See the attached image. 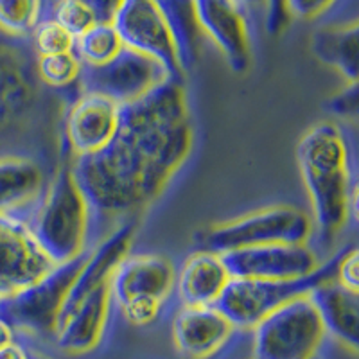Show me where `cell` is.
<instances>
[{
	"label": "cell",
	"instance_id": "obj_1",
	"mask_svg": "<svg viewBox=\"0 0 359 359\" xmlns=\"http://www.w3.org/2000/svg\"><path fill=\"white\" fill-rule=\"evenodd\" d=\"M194 126L184 79L169 78L121 107L114 139L104 149L70 160L90 210V246L151 207L184 168Z\"/></svg>",
	"mask_w": 359,
	"mask_h": 359
},
{
	"label": "cell",
	"instance_id": "obj_2",
	"mask_svg": "<svg viewBox=\"0 0 359 359\" xmlns=\"http://www.w3.org/2000/svg\"><path fill=\"white\" fill-rule=\"evenodd\" d=\"M29 38L0 33V160L33 158L50 175L69 163L63 117L72 99L41 83Z\"/></svg>",
	"mask_w": 359,
	"mask_h": 359
},
{
	"label": "cell",
	"instance_id": "obj_3",
	"mask_svg": "<svg viewBox=\"0 0 359 359\" xmlns=\"http://www.w3.org/2000/svg\"><path fill=\"white\" fill-rule=\"evenodd\" d=\"M297 160L313 205L314 245L327 252L358 216V178L347 137L331 121L314 124L298 142Z\"/></svg>",
	"mask_w": 359,
	"mask_h": 359
},
{
	"label": "cell",
	"instance_id": "obj_4",
	"mask_svg": "<svg viewBox=\"0 0 359 359\" xmlns=\"http://www.w3.org/2000/svg\"><path fill=\"white\" fill-rule=\"evenodd\" d=\"M25 223L54 266L88 252V203L74 178L70 162L54 172Z\"/></svg>",
	"mask_w": 359,
	"mask_h": 359
},
{
	"label": "cell",
	"instance_id": "obj_5",
	"mask_svg": "<svg viewBox=\"0 0 359 359\" xmlns=\"http://www.w3.org/2000/svg\"><path fill=\"white\" fill-rule=\"evenodd\" d=\"M347 246L339 248L331 259L323 261L314 273L300 278L280 280H255V278H230L229 286L217 300L216 307L229 318L237 331L250 332L269 313L304 297L314 286L336 277V268Z\"/></svg>",
	"mask_w": 359,
	"mask_h": 359
},
{
	"label": "cell",
	"instance_id": "obj_6",
	"mask_svg": "<svg viewBox=\"0 0 359 359\" xmlns=\"http://www.w3.org/2000/svg\"><path fill=\"white\" fill-rule=\"evenodd\" d=\"M313 237V221L304 210L290 205H273L229 223L214 224L196 233L198 250L226 253L252 246L307 245Z\"/></svg>",
	"mask_w": 359,
	"mask_h": 359
},
{
	"label": "cell",
	"instance_id": "obj_7",
	"mask_svg": "<svg viewBox=\"0 0 359 359\" xmlns=\"http://www.w3.org/2000/svg\"><path fill=\"white\" fill-rule=\"evenodd\" d=\"M250 332L253 359H314L329 338L309 293L269 313Z\"/></svg>",
	"mask_w": 359,
	"mask_h": 359
},
{
	"label": "cell",
	"instance_id": "obj_8",
	"mask_svg": "<svg viewBox=\"0 0 359 359\" xmlns=\"http://www.w3.org/2000/svg\"><path fill=\"white\" fill-rule=\"evenodd\" d=\"M86 253L88 252L72 261L54 266L45 277L20 293L2 298L0 316L8 320L17 332L54 336L67 294L85 262Z\"/></svg>",
	"mask_w": 359,
	"mask_h": 359
},
{
	"label": "cell",
	"instance_id": "obj_9",
	"mask_svg": "<svg viewBox=\"0 0 359 359\" xmlns=\"http://www.w3.org/2000/svg\"><path fill=\"white\" fill-rule=\"evenodd\" d=\"M171 76L163 65L146 54L123 47L121 53L102 65L81 67L79 94H97L118 107L144 97Z\"/></svg>",
	"mask_w": 359,
	"mask_h": 359
},
{
	"label": "cell",
	"instance_id": "obj_10",
	"mask_svg": "<svg viewBox=\"0 0 359 359\" xmlns=\"http://www.w3.org/2000/svg\"><path fill=\"white\" fill-rule=\"evenodd\" d=\"M53 268L27 223L0 214V300L24 291Z\"/></svg>",
	"mask_w": 359,
	"mask_h": 359
},
{
	"label": "cell",
	"instance_id": "obj_11",
	"mask_svg": "<svg viewBox=\"0 0 359 359\" xmlns=\"http://www.w3.org/2000/svg\"><path fill=\"white\" fill-rule=\"evenodd\" d=\"M111 24L124 47L160 62L171 78L184 79L168 25L153 0H123Z\"/></svg>",
	"mask_w": 359,
	"mask_h": 359
},
{
	"label": "cell",
	"instance_id": "obj_12",
	"mask_svg": "<svg viewBox=\"0 0 359 359\" xmlns=\"http://www.w3.org/2000/svg\"><path fill=\"white\" fill-rule=\"evenodd\" d=\"M221 259L232 278H255V280L307 277L322 264L316 252L307 245H286V243L233 250V252L221 253Z\"/></svg>",
	"mask_w": 359,
	"mask_h": 359
},
{
	"label": "cell",
	"instance_id": "obj_13",
	"mask_svg": "<svg viewBox=\"0 0 359 359\" xmlns=\"http://www.w3.org/2000/svg\"><path fill=\"white\" fill-rule=\"evenodd\" d=\"M121 107L97 94H79L63 117V137L70 158L101 151L114 139Z\"/></svg>",
	"mask_w": 359,
	"mask_h": 359
},
{
	"label": "cell",
	"instance_id": "obj_14",
	"mask_svg": "<svg viewBox=\"0 0 359 359\" xmlns=\"http://www.w3.org/2000/svg\"><path fill=\"white\" fill-rule=\"evenodd\" d=\"M200 27L236 74H245L252 63L248 22L239 0H194Z\"/></svg>",
	"mask_w": 359,
	"mask_h": 359
},
{
	"label": "cell",
	"instance_id": "obj_15",
	"mask_svg": "<svg viewBox=\"0 0 359 359\" xmlns=\"http://www.w3.org/2000/svg\"><path fill=\"white\" fill-rule=\"evenodd\" d=\"M239 332L216 306L180 307L172 318V343L185 359H212Z\"/></svg>",
	"mask_w": 359,
	"mask_h": 359
},
{
	"label": "cell",
	"instance_id": "obj_16",
	"mask_svg": "<svg viewBox=\"0 0 359 359\" xmlns=\"http://www.w3.org/2000/svg\"><path fill=\"white\" fill-rule=\"evenodd\" d=\"M111 306L110 282L81 298L57 320L54 332L57 348L67 354H86L94 351L107 331Z\"/></svg>",
	"mask_w": 359,
	"mask_h": 359
},
{
	"label": "cell",
	"instance_id": "obj_17",
	"mask_svg": "<svg viewBox=\"0 0 359 359\" xmlns=\"http://www.w3.org/2000/svg\"><path fill=\"white\" fill-rule=\"evenodd\" d=\"M176 268L168 257L155 253H128L110 278L114 306L133 297H153L168 302L175 291Z\"/></svg>",
	"mask_w": 359,
	"mask_h": 359
},
{
	"label": "cell",
	"instance_id": "obj_18",
	"mask_svg": "<svg viewBox=\"0 0 359 359\" xmlns=\"http://www.w3.org/2000/svg\"><path fill=\"white\" fill-rule=\"evenodd\" d=\"M135 237V223H124L111 230L108 236H104L94 248H90L86 253V259L79 269L78 277L70 287L67 300L63 304V309L60 313V318L67 311L72 309L76 304L85 298L86 294L97 290L99 286L110 282L115 268L130 253V246Z\"/></svg>",
	"mask_w": 359,
	"mask_h": 359
},
{
	"label": "cell",
	"instance_id": "obj_19",
	"mask_svg": "<svg viewBox=\"0 0 359 359\" xmlns=\"http://www.w3.org/2000/svg\"><path fill=\"white\" fill-rule=\"evenodd\" d=\"M230 278L219 253L196 250L176 269L175 293L184 307L216 306Z\"/></svg>",
	"mask_w": 359,
	"mask_h": 359
},
{
	"label": "cell",
	"instance_id": "obj_20",
	"mask_svg": "<svg viewBox=\"0 0 359 359\" xmlns=\"http://www.w3.org/2000/svg\"><path fill=\"white\" fill-rule=\"evenodd\" d=\"M50 178L53 175L33 158L0 160V214L27 219Z\"/></svg>",
	"mask_w": 359,
	"mask_h": 359
},
{
	"label": "cell",
	"instance_id": "obj_21",
	"mask_svg": "<svg viewBox=\"0 0 359 359\" xmlns=\"http://www.w3.org/2000/svg\"><path fill=\"white\" fill-rule=\"evenodd\" d=\"M327 336L343 347L358 351L359 339V293L341 286L336 278L325 280L309 291Z\"/></svg>",
	"mask_w": 359,
	"mask_h": 359
},
{
	"label": "cell",
	"instance_id": "obj_22",
	"mask_svg": "<svg viewBox=\"0 0 359 359\" xmlns=\"http://www.w3.org/2000/svg\"><path fill=\"white\" fill-rule=\"evenodd\" d=\"M172 38L176 60L182 72H187L200 60L203 31L200 27L194 0H153Z\"/></svg>",
	"mask_w": 359,
	"mask_h": 359
},
{
	"label": "cell",
	"instance_id": "obj_23",
	"mask_svg": "<svg viewBox=\"0 0 359 359\" xmlns=\"http://www.w3.org/2000/svg\"><path fill=\"white\" fill-rule=\"evenodd\" d=\"M311 49L320 62L338 70L348 83H358V24L329 25L314 31Z\"/></svg>",
	"mask_w": 359,
	"mask_h": 359
},
{
	"label": "cell",
	"instance_id": "obj_24",
	"mask_svg": "<svg viewBox=\"0 0 359 359\" xmlns=\"http://www.w3.org/2000/svg\"><path fill=\"white\" fill-rule=\"evenodd\" d=\"M123 40L111 22H95L74 43V54L81 65L95 67L110 62L123 49Z\"/></svg>",
	"mask_w": 359,
	"mask_h": 359
},
{
	"label": "cell",
	"instance_id": "obj_25",
	"mask_svg": "<svg viewBox=\"0 0 359 359\" xmlns=\"http://www.w3.org/2000/svg\"><path fill=\"white\" fill-rule=\"evenodd\" d=\"M81 62L72 53L50 54V56H38L36 69L41 83L47 88L69 95L76 99L79 95L78 79L81 74Z\"/></svg>",
	"mask_w": 359,
	"mask_h": 359
},
{
	"label": "cell",
	"instance_id": "obj_26",
	"mask_svg": "<svg viewBox=\"0 0 359 359\" xmlns=\"http://www.w3.org/2000/svg\"><path fill=\"white\" fill-rule=\"evenodd\" d=\"M45 0H0V33L31 38L43 20Z\"/></svg>",
	"mask_w": 359,
	"mask_h": 359
},
{
	"label": "cell",
	"instance_id": "obj_27",
	"mask_svg": "<svg viewBox=\"0 0 359 359\" xmlns=\"http://www.w3.org/2000/svg\"><path fill=\"white\" fill-rule=\"evenodd\" d=\"M29 40H31L36 56L72 53L74 43H76V38L67 33L54 18H43Z\"/></svg>",
	"mask_w": 359,
	"mask_h": 359
},
{
	"label": "cell",
	"instance_id": "obj_28",
	"mask_svg": "<svg viewBox=\"0 0 359 359\" xmlns=\"http://www.w3.org/2000/svg\"><path fill=\"white\" fill-rule=\"evenodd\" d=\"M50 18H54L74 38H78L97 22L94 13L81 0H57Z\"/></svg>",
	"mask_w": 359,
	"mask_h": 359
},
{
	"label": "cell",
	"instance_id": "obj_29",
	"mask_svg": "<svg viewBox=\"0 0 359 359\" xmlns=\"http://www.w3.org/2000/svg\"><path fill=\"white\" fill-rule=\"evenodd\" d=\"M117 307L128 323L137 327H146L151 325L160 318L165 302L153 297H133L124 300L123 304H118Z\"/></svg>",
	"mask_w": 359,
	"mask_h": 359
},
{
	"label": "cell",
	"instance_id": "obj_30",
	"mask_svg": "<svg viewBox=\"0 0 359 359\" xmlns=\"http://www.w3.org/2000/svg\"><path fill=\"white\" fill-rule=\"evenodd\" d=\"M329 111L336 117L358 118V83H348V86L341 88L329 101Z\"/></svg>",
	"mask_w": 359,
	"mask_h": 359
},
{
	"label": "cell",
	"instance_id": "obj_31",
	"mask_svg": "<svg viewBox=\"0 0 359 359\" xmlns=\"http://www.w3.org/2000/svg\"><path fill=\"white\" fill-rule=\"evenodd\" d=\"M358 248L354 245L347 246L343 252L341 259L336 268V282H339L341 286L348 287L352 291H359V277H358Z\"/></svg>",
	"mask_w": 359,
	"mask_h": 359
},
{
	"label": "cell",
	"instance_id": "obj_32",
	"mask_svg": "<svg viewBox=\"0 0 359 359\" xmlns=\"http://www.w3.org/2000/svg\"><path fill=\"white\" fill-rule=\"evenodd\" d=\"M336 0H286L287 15L302 20H313L334 4Z\"/></svg>",
	"mask_w": 359,
	"mask_h": 359
},
{
	"label": "cell",
	"instance_id": "obj_33",
	"mask_svg": "<svg viewBox=\"0 0 359 359\" xmlns=\"http://www.w3.org/2000/svg\"><path fill=\"white\" fill-rule=\"evenodd\" d=\"M266 31L269 34H278L290 24V15L286 9V0H266Z\"/></svg>",
	"mask_w": 359,
	"mask_h": 359
},
{
	"label": "cell",
	"instance_id": "obj_34",
	"mask_svg": "<svg viewBox=\"0 0 359 359\" xmlns=\"http://www.w3.org/2000/svg\"><path fill=\"white\" fill-rule=\"evenodd\" d=\"M81 2L88 6L97 22H111L123 0H81Z\"/></svg>",
	"mask_w": 359,
	"mask_h": 359
},
{
	"label": "cell",
	"instance_id": "obj_35",
	"mask_svg": "<svg viewBox=\"0 0 359 359\" xmlns=\"http://www.w3.org/2000/svg\"><path fill=\"white\" fill-rule=\"evenodd\" d=\"M29 358H31L29 351L22 345V343H18L17 339H15L13 343H9V345H6V347L0 348V359H29Z\"/></svg>",
	"mask_w": 359,
	"mask_h": 359
},
{
	"label": "cell",
	"instance_id": "obj_36",
	"mask_svg": "<svg viewBox=\"0 0 359 359\" xmlns=\"http://www.w3.org/2000/svg\"><path fill=\"white\" fill-rule=\"evenodd\" d=\"M15 339H17V331L13 329V325L8 320L0 316V348L13 343Z\"/></svg>",
	"mask_w": 359,
	"mask_h": 359
},
{
	"label": "cell",
	"instance_id": "obj_37",
	"mask_svg": "<svg viewBox=\"0 0 359 359\" xmlns=\"http://www.w3.org/2000/svg\"><path fill=\"white\" fill-rule=\"evenodd\" d=\"M243 8H266V0H239Z\"/></svg>",
	"mask_w": 359,
	"mask_h": 359
},
{
	"label": "cell",
	"instance_id": "obj_38",
	"mask_svg": "<svg viewBox=\"0 0 359 359\" xmlns=\"http://www.w3.org/2000/svg\"><path fill=\"white\" fill-rule=\"evenodd\" d=\"M29 359H43V358H36V355H31V358Z\"/></svg>",
	"mask_w": 359,
	"mask_h": 359
},
{
	"label": "cell",
	"instance_id": "obj_39",
	"mask_svg": "<svg viewBox=\"0 0 359 359\" xmlns=\"http://www.w3.org/2000/svg\"><path fill=\"white\" fill-rule=\"evenodd\" d=\"M314 359H320V358H314Z\"/></svg>",
	"mask_w": 359,
	"mask_h": 359
}]
</instances>
